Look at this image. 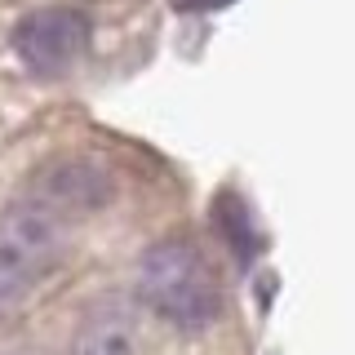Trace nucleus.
Listing matches in <instances>:
<instances>
[{
	"mask_svg": "<svg viewBox=\"0 0 355 355\" xmlns=\"http://www.w3.org/2000/svg\"><path fill=\"white\" fill-rule=\"evenodd\" d=\"M9 355H53V351H40V347H22V351H9Z\"/></svg>",
	"mask_w": 355,
	"mask_h": 355,
	"instance_id": "nucleus-8",
	"label": "nucleus"
},
{
	"mask_svg": "<svg viewBox=\"0 0 355 355\" xmlns=\"http://www.w3.org/2000/svg\"><path fill=\"white\" fill-rule=\"evenodd\" d=\"M67 222L53 218L49 209L18 200L0 214V302L27 293L49 266L62 258Z\"/></svg>",
	"mask_w": 355,
	"mask_h": 355,
	"instance_id": "nucleus-2",
	"label": "nucleus"
},
{
	"mask_svg": "<svg viewBox=\"0 0 355 355\" xmlns=\"http://www.w3.org/2000/svg\"><path fill=\"white\" fill-rule=\"evenodd\" d=\"M142 302L178 329H205L218 315V280L191 240H164L138 262Z\"/></svg>",
	"mask_w": 355,
	"mask_h": 355,
	"instance_id": "nucleus-1",
	"label": "nucleus"
},
{
	"mask_svg": "<svg viewBox=\"0 0 355 355\" xmlns=\"http://www.w3.org/2000/svg\"><path fill=\"white\" fill-rule=\"evenodd\" d=\"M173 9H182V14H200V9H218V5H227V0H169Z\"/></svg>",
	"mask_w": 355,
	"mask_h": 355,
	"instance_id": "nucleus-7",
	"label": "nucleus"
},
{
	"mask_svg": "<svg viewBox=\"0 0 355 355\" xmlns=\"http://www.w3.org/2000/svg\"><path fill=\"white\" fill-rule=\"evenodd\" d=\"M111 196H116V178H111L107 164L85 160V155H67V160L44 164V169L31 178V187H27L22 200L49 209V214L62 218V222H76V218H89V214H98V209H107Z\"/></svg>",
	"mask_w": 355,
	"mask_h": 355,
	"instance_id": "nucleus-4",
	"label": "nucleus"
},
{
	"mask_svg": "<svg viewBox=\"0 0 355 355\" xmlns=\"http://www.w3.org/2000/svg\"><path fill=\"white\" fill-rule=\"evenodd\" d=\"M138 351H142V320L120 297H103L89 306L71 342V355H138Z\"/></svg>",
	"mask_w": 355,
	"mask_h": 355,
	"instance_id": "nucleus-5",
	"label": "nucleus"
},
{
	"mask_svg": "<svg viewBox=\"0 0 355 355\" xmlns=\"http://www.w3.org/2000/svg\"><path fill=\"white\" fill-rule=\"evenodd\" d=\"M89 36H94V27H89V18L80 9L49 5L18 22L14 49L36 76H62L89 53Z\"/></svg>",
	"mask_w": 355,
	"mask_h": 355,
	"instance_id": "nucleus-3",
	"label": "nucleus"
},
{
	"mask_svg": "<svg viewBox=\"0 0 355 355\" xmlns=\"http://www.w3.org/2000/svg\"><path fill=\"white\" fill-rule=\"evenodd\" d=\"M209 222H214V231L222 236V244L236 253L240 266H249V262L262 253L258 222H253L249 205H244L236 191H218V196H214V205H209Z\"/></svg>",
	"mask_w": 355,
	"mask_h": 355,
	"instance_id": "nucleus-6",
	"label": "nucleus"
}]
</instances>
